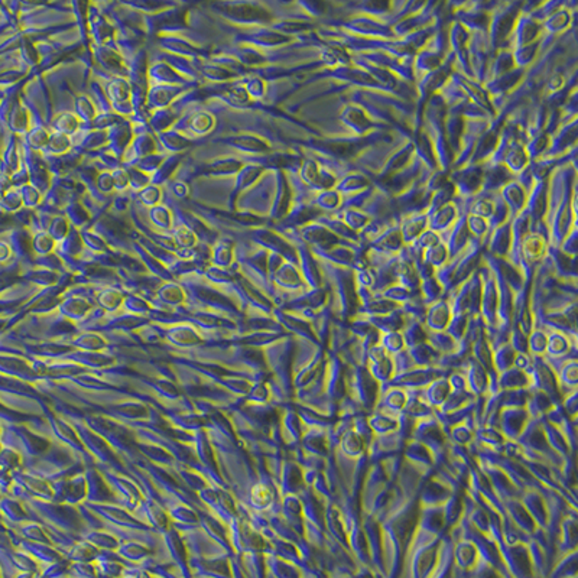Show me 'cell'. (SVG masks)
<instances>
[{
    "label": "cell",
    "mask_w": 578,
    "mask_h": 578,
    "mask_svg": "<svg viewBox=\"0 0 578 578\" xmlns=\"http://www.w3.org/2000/svg\"><path fill=\"white\" fill-rule=\"evenodd\" d=\"M424 260H425L428 264H431L434 269H439L441 266H444V264H446V263L450 260L447 246L441 242V243L435 245L434 247L425 250V252H424Z\"/></svg>",
    "instance_id": "obj_30"
},
{
    "label": "cell",
    "mask_w": 578,
    "mask_h": 578,
    "mask_svg": "<svg viewBox=\"0 0 578 578\" xmlns=\"http://www.w3.org/2000/svg\"><path fill=\"white\" fill-rule=\"evenodd\" d=\"M577 164L560 165L548 178V210L545 225L550 232V246L560 247L575 228L577 220Z\"/></svg>",
    "instance_id": "obj_1"
},
{
    "label": "cell",
    "mask_w": 578,
    "mask_h": 578,
    "mask_svg": "<svg viewBox=\"0 0 578 578\" xmlns=\"http://www.w3.org/2000/svg\"><path fill=\"white\" fill-rule=\"evenodd\" d=\"M523 2H498L491 12L487 36L493 55L501 50H510V36L520 15Z\"/></svg>",
    "instance_id": "obj_2"
},
{
    "label": "cell",
    "mask_w": 578,
    "mask_h": 578,
    "mask_svg": "<svg viewBox=\"0 0 578 578\" xmlns=\"http://www.w3.org/2000/svg\"><path fill=\"white\" fill-rule=\"evenodd\" d=\"M529 162L530 161L525 151V145H522V144H515L503 159V165L509 169V172L513 176L520 173L529 165Z\"/></svg>",
    "instance_id": "obj_23"
},
{
    "label": "cell",
    "mask_w": 578,
    "mask_h": 578,
    "mask_svg": "<svg viewBox=\"0 0 578 578\" xmlns=\"http://www.w3.org/2000/svg\"><path fill=\"white\" fill-rule=\"evenodd\" d=\"M320 165L313 159V158H304L301 168L298 171V176L299 180L309 188H313L314 183L317 181V176L320 173Z\"/></svg>",
    "instance_id": "obj_28"
},
{
    "label": "cell",
    "mask_w": 578,
    "mask_h": 578,
    "mask_svg": "<svg viewBox=\"0 0 578 578\" xmlns=\"http://www.w3.org/2000/svg\"><path fill=\"white\" fill-rule=\"evenodd\" d=\"M577 126H578L577 117L565 124H561L551 137L550 148L542 158H557L577 146V129H578Z\"/></svg>",
    "instance_id": "obj_7"
},
{
    "label": "cell",
    "mask_w": 578,
    "mask_h": 578,
    "mask_svg": "<svg viewBox=\"0 0 578 578\" xmlns=\"http://www.w3.org/2000/svg\"><path fill=\"white\" fill-rule=\"evenodd\" d=\"M405 243L399 230V223H395L386 228L369 246L368 249L385 253V255H397L404 249Z\"/></svg>",
    "instance_id": "obj_13"
},
{
    "label": "cell",
    "mask_w": 578,
    "mask_h": 578,
    "mask_svg": "<svg viewBox=\"0 0 578 578\" xmlns=\"http://www.w3.org/2000/svg\"><path fill=\"white\" fill-rule=\"evenodd\" d=\"M550 142H551V137L545 132L538 133L537 137L530 138L526 144H525V151L528 154L529 161H538L540 158L544 156V154L548 151L550 148Z\"/></svg>",
    "instance_id": "obj_26"
},
{
    "label": "cell",
    "mask_w": 578,
    "mask_h": 578,
    "mask_svg": "<svg viewBox=\"0 0 578 578\" xmlns=\"http://www.w3.org/2000/svg\"><path fill=\"white\" fill-rule=\"evenodd\" d=\"M249 92H250V95L255 96V97H262V96L264 95V85H263L262 80H259V78L250 80Z\"/></svg>",
    "instance_id": "obj_38"
},
{
    "label": "cell",
    "mask_w": 578,
    "mask_h": 578,
    "mask_svg": "<svg viewBox=\"0 0 578 578\" xmlns=\"http://www.w3.org/2000/svg\"><path fill=\"white\" fill-rule=\"evenodd\" d=\"M387 354L393 355L399 351H402L405 348V343L402 338L401 331H395V333H386V334H380L379 343H378Z\"/></svg>",
    "instance_id": "obj_32"
},
{
    "label": "cell",
    "mask_w": 578,
    "mask_h": 578,
    "mask_svg": "<svg viewBox=\"0 0 578 578\" xmlns=\"http://www.w3.org/2000/svg\"><path fill=\"white\" fill-rule=\"evenodd\" d=\"M515 176L503 164H483V186L481 191L499 193L508 183L513 181Z\"/></svg>",
    "instance_id": "obj_12"
},
{
    "label": "cell",
    "mask_w": 578,
    "mask_h": 578,
    "mask_svg": "<svg viewBox=\"0 0 578 578\" xmlns=\"http://www.w3.org/2000/svg\"><path fill=\"white\" fill-rule=\"evenodd\" d=\"M428 178L418 180L412 187L393 197V205L401 217L427 213L432 194L425 187Z\"/></svg>",
    "instance_id": "obj_4"
},
{
    "label": "cell",
    "mask_w": 578,
    "mask_h": 578,
    "mask_svg": "<svg viewBox=\"0 0 578 578\" xmlns=\"http://www.w3.org/2000/svg\"><path fill=\"white\" fill-rule=\"evenodd\" d=\"M528 350L530 351V355L542 358L547 350V331L541 328L532 330L528 338Z\"/></svg>",
    "instance_id": "obj_31"
},
{
    "label": "cell",
    "mask_w": 578,
    "mask_h": 578,
    "mask_svg": "<svg viewBox=\"0 0 578 578\" xmlns=\"http://www.w3.org/2000/svg\"><path fill=\"white\" fill-rule=\"evenodd\" d=\"M538 54H540V39L529 43V46L513 50L512 55H513L515 67L528 70L533 63H535V60L538 58Z\"/></svg>",
    "instance_id": "obj_24"
},
{
    "label": "cell",
    "mask_w": 578,
    "mask_h": 578,
    "mask_svg": "<svg viewBox=\"0 0 578 578\" xmlns=\"http://www.w3.org/2000/svg\"><path fill=\"white\" fill-rule=\"evenodd\" d=\"M372 186L369 176H366L362 172H350L344 176H341L337 181L334 190L344 198L358 194Z\"/></svg>",
    "instance_id": "obj_19"
},
{
    "label": "cell",
    "mask_w": 578,
    "mask_h": 578,
    "mask_svg": "<svg viewBox=\"0 0 578 578\" xmlns=\"http://www.w3.org/2000/svg\"><path fill=\"white\" fill-rule=\"evenodd\" d=\"M341 203H343V197L333 188V190L317 193L311 204H314L317 208H320L321 211H324L327 214H333L340 208Z\"/></svg>",
    "instance_id": "obj_25"
},
{
    "label": "cell",
    "mask_w": 578,
    "mask_h": 578,
    "mask_svg": "<svg viewBox=\"0 0 578 578\" xmlns=\"http://www.w3.org/2000/svg\"><path fill=\"white\" fill-rule=\"evenodd\" d=\"M450 320H451L450 304L446 298H441L428 305L425 320H424V327L427 328V331L441 333V331H446Z\"/></svg>",
    "instance_id": "obj_11"
},
{
    "label": "cell",
    "mask_w": 578,
    "mask_h": 578,
    "mask_svg": "<svg viewBox=\"0 0 578 578\" xmlns=\"http://www.w3.org/2000/svg\"><path fill=\"white\" fill-rule=\"evenodd\" d=\"M467 58L474 81L484 84L487 78L488 64H491L493 58V53L486 32H470Z\"/></svg>",
    "instance_id": "obj_3"
},
{
    "label": "cell",
    "mask_w": 578,
    "mask_h": 578,
    "mask_svg": "<svg viewBox=\"0 0 578 578\" xmlns=\"http://www.w3.org/2000/svg\"><path fill=\"white\" fill-rule=\"evenodd\" d=\"M575 15L577 9L569 11L564 4L560 11H557L554 15L542 22V35L558 38L560 35L565 33L568 29L575 26Z\"/></svg>",
    "instance_id": "obj_14"
},
{
    "label": "cell",
    "mask_w": 578,
    "mask_h": 578,
    "mask_svg": "<svg viewBox=\"0 0 578 578\" xmlns=\"http://www.w3.org/2000/svg\"><path fill=\"white\" fill-rule=\"evenodd\" d=\"M464 126H466V119L464 117H461L459 114H450V113L446 117V123H444V130H446V139L449 142V146H450L454 158L460 154Z\"/></svg>",
    "instance_id": "obj_21"
},
{
    "label": "cell",
    "mask_w": 578,
    "mask_h": 578,
    "mask_svg": "<svg viewBox=\"0 0 578 578\" xmlns=\"http://www.w3.org/2000/svg\"><path fill=\"white\" fill-rule=\"evenodd\" d=\"M449 181H450V173L438 168L434 172H431V175L428 176V180H427L425 187L428 188V191L431 194H434L435 191L441 190L444 186H447Z\"/></svg>",
    "instance_id": "obj_35"
},
{
    "label": "cell",
    "mask_w": 578,
    "mask_h": 578,
    "mask_svg": "<svg viewBox=\"0 0 578 578\" xmlns=\"http://www.w3.org/2000/svg\"><path fill=\"white\" fill-rule=\"evenodd\" d=\"M513 68H515V61H513L512 51L510 50H501L493 55L491 64H488L486 81L493 80L496 77H501V75L509 73Z\"/></svg>",
    "instance_id": "obj_22"
},
{
    "label": "cell",
    "mask_w": 578,
    "mask_h": 578,
    "mask_svg": "<svg viewBox=\"0 0 578 578\" xmlns=\"http://www.w3.org/2000/svg\"><path fill=\"white\" fill-rule=\"evenodd\" d=\"M510 242H512V230H510V221L508 220L491 233L484 250L492 256L506 259L509 249H510Z\"/></svg>",
    "instance_id": "obj_15"
},
{
    "label": "cell",
    "mask_w": 578,
    "mask_h": 578,
    "mask_svg": "<svg viewBox=\"0 0 578 578\" xmlns=\"http://www.w3.org/2000/svg\"><path fill=\"white\" fill-rule=\"evenodd\" d=\"M457 218H459V210L454 205V203H450L428 217V229L441 235L446 230H449L454 225V221Z\"/></svg>",
    "instance_id": "obj_20"
},
{
    "label": "cell",
    "mask_w": 578,
    "mask_h": 578,
    "mask_svg": "<svg viewBox=\"0 0 578 578\" xmlns=\"http://www.w3.org/2000/svg\"><path fill=\"white\" fill-rule=\"evenodd\" d=\"M466 218L467 215H459V218L454 221V225L449 230L439 235L441 242L447 246L450 260L457 257L467 247L471 239V235L467 229Z\"/></svg>",
    "instance_id": "obj_10"
},
{
    "label": "cell",
    "mask_w": 578,
    "mask_h": 578,
    "mask_svg": "<svg viewBox=\"0 0 578 578\" xmlns=\"http://www.w3.org/2000/svg\"><path fill=\"white\" fill-rule=\"evenodd\" d=\"M466 223H467V229H469L470 235L473 237L481 240L483 246L486 249V239H487V232H488L487 221L484 218H481V217L469 214L467 218H466Z\"/></svg>",
    "instance_id": "obj_34"
},
{
    "label": "cell",
    "mask_w": 578,
    "mask_h": 578,
    "mask_svg": "<svg viewBox=\"0 0 578 578\" xmlns=\"http://www.w3.org/2000/svg\"><path fill=\"white\" fill-rule=\"evenodd\" d=\"M438 243H441L439 235L435 233V232H432V230H429V229H427V230H425L422 235H419V237H418L414 243H411V245H412L414 247H417L418 250L425 252V250L434 247V246L438 245Z\"/></svg>",
    "instance_id": "obj_36"
},
{
    "label": "cell",
    "mask_w": 578,
    "mask_h": 578,
    "mask_svg": "<svg viewBox=\"0 0 578 578\" xmlns=\"http://www.w3.org/2000/svg\"><path fill=\"white\" fill-rule=\"evenodd\" d=\"M419 294H421V296L424 298V301H425L427 305H429V304H432V302H435V301L444 298V289H442L441 284L435 279V277L421 281V284H419Z\"/></svg>",
    "instance_id": "obj_29"
},
{
    "label": "cell",
    "mask_w": 578,
    "mask_h": 578,
    "mask_svg": "<svg viewBox=\"0 0 578 578\" xmlns=\"http://www.w3.org/2000/svg\"><path fill=\"white\" fill-rule=\"evenodd\" d=\"M560 250L571 257H577V226L571 229L567 237L560 245Z\"/></svg>",
    "instance_id": "obj_37"
},
{
    "label": "cell",
    "mask_w": 578,
    "mask_h": 578,
    "mask_svg": "<svg viewBox=\"0 0 578 578\" xmlns=\"http://www.w3.org/2000/svg\"><path fill=\"white\" fill-rule=\"evenodd\" d=\"M548 210V180L535 181L528 194L525 211L529 217V232L537 230L545 221Z\"/></svg>",
    "instance_id": "obj_6"
},
{
    "label": "cell",
    "mask_w": 578,
    "mask_h": 578,
    "mask_svg": "<svg viewBox=\"0 0 578 578\" xmlns=\"http://www.w3.org/2000/svg\"><path fill=\"white\" fill-rule=\"evenodd\" d=\"M456 196H457V191H456V187H454V184L451 181H449V184L444 186L441 190L435 191L432 194V197H431V203H429V207L427 210L428 217L432 215L439 208H442L444 205L453 203Z\"/></svg>",
    "instance_id": "obj_27"
},
{
    "label": "cell",
    "mask_w": 578,
    "mask_h": 578,
    "mask_svg": "<svg viewBox=\"0 0 578 578\" xmlns=\"http://www.w3.org/2000/svg\"><path fill=\"white\" fill-rule=\"evenodd\" d=\"M503 203L508 207L509 211V217L508 220L512 221L516 215H519L526 205V200H528V194L526 191L519 186V183H516L515 180L508 183L501 191H499Z\"/></svg>",
    "instance_id": "obj_16"
},
{
    "label": "cell",
    "mask_w": 578,
    "mask_h": 578,
    "mask_svg": "<svg viewBox=\"0 0 578 578\" xmlns=\"http://www.w3.org/2000/svg\"><path fill=\"white\" fill-rule=\"evenodd\" d=\"M427 229H428L427 213L405 215L401 218V223H399V230H401V236L405 245L414 243L419 237V235H422Z\"/></svg>",
    "instance_id": "obj_17"
},
{
    "label": "cell",
    "mask_w": 578,
    "mask_h": 578,
    "mask_svg": "<svg viewBox=\"0 0 578 578\" xmlns=\"http://www.w3.org/2000/svg\"><path fill=\"white\" fill-rule=\"evenodd\" d=\"M451 78L463 88L464 93L467 95V97H469L470 102H473V103H476L478 107H481L492 119L496 117L498 113H496V110L493 109L492 102H491V96L487 95V92H486V88L483 87V84H480V82H477V81H474V80H471V78H467L466 75H463V74L459 73V71H454V73L451 74Z\"/></svg>",
    "instance_id": "obj_9"
},
{
    "label": "cell",
    "mask_w": 578,
    "mask_h": 578,
    "mask_svg": "<svg viewBox=\"0 0 578 578\" xmlns=\"http://www.w3.org/2000/svg\"><path fill=\"white\" fill-rule=\"evenodd\" d=\"M450 181L454 184L457 197L469 198L481 191L483 164H467L450 172Z\"/></svg>",
    "instance_id": "obj_5"
},
{
    "label": "cell",
    "mask_w": 578,
    "mask_h": 578,
    "mask_svg": "<svg viewBox=\"0 0 578 578\" xmlns=\"http://www.w3.org/2000/svg\"><path fill=\"white\" fill-rule=\"evenodd\" d=\"M541 35L542 25L535 19H532L529 15L520 12L510 36V51L529 46V43L538 41Z\"/></svg>",
    "instance_id": "obj_8"
},
{
    "label": "cell",
    "mask_w": 578,
    "mask_h": 578,
    "mask_svg": "<svg viewBox=\"0 0 578 578\" xmlns=\"http://www.w3.org/2000/svg\"><path fill=\"white\" fill-rule=\"evenodd\" d=\"M317 223L323 225L326 229H328L333 235H336L338 239L353 243V245H360V237L359 233H355L354 230H351L344 221L333 214H327L324 213L321 217H319Z\"/></svg>",
    "instance_id": "obj_18"
},
{
    "label": "cell",
    "mask_w": 578,
    "mask_h": 578,
    "mask_svg": "<svg viewBox=\"0 0 578 578\" xmlns=\"http://www.w3.org/2000/svg\"><path fill=\"white\" fill-rule=\"evenodd\" d=\"M565 2H560V0H551V2H540V5L533 9L529 15L532 19H535L542 25L544 21H547L551 15H554L557 11H560L564 6Z\"/></svg>",
    "instance_id": "obj_33"
}]
</instances>
